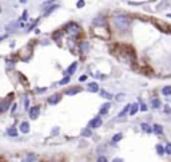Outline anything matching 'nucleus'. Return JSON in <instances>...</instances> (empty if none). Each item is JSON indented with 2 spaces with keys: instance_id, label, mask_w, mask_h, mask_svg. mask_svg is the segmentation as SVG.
Segmentation results:
<instances>
[{
  "instance_id": "obj_19",
  "label": "nucleus",
  "mask_w": 171,
  "mask_h": 162,
  "mask_svg": "<svg viewBox=\"0 0 171 162\" xmlns=\"http://www.w3.org/2000/svg\"><path fill=\"white\" fill-rule=\"evenodd\" d=\"M130 107H131V105H126V107H124V109H123L122 111L119 113V117H124V115H126L128 111H130Z\"/></svg>"
},
{
  "instance_id": "obj_21",
  "label": "nucleus",
  "mask_w": 171,
  "mask_h": 162,
  "mask_svg": "<svg viewBox=\"0 0 171 162\" xmlns=\"http://www.w3.org/2000/svg\"><path fill=\"white\" fill-rule=\"evenodd\" d=\"M141 126H142V130H143V131H146V133H151V131H153V129H151L150 125H147V123H142Z\"/></svg>"
},
{
  "instance_id": "obj_1",
  "label": "nucleus",
  "mask_w": 171,
  "mask_h": 162,
  "mask_svg": "<svg viewBox=\"0 0 171 162\" xmlns=\"http://www.w3.org/2000/svg\"><path fill=\"white\" fill-rule=\"evenodd\" d=\"M114 24L118 27L119 30L126 31L130 27V19L126 15H118V16L114 18Z\"/></svg>"
},
{
  "instance_id": "obj_24",
  "label": "nucleus",
  "mask_w": 171,
  "mask_h": 162,
  "mask_svg": "<svg viewBox=\"0 0 171 162\" xmlns=\"http://www.w3.org/2000/svg\"><path fill=\"white\" fill-rule=\"evenodd\" d=\"M68 82H70V75H68V76H66V78L61 79L60 82H59V84H60V86H64V84H67Z\"/></svg>"
},
{
  "instance_id": "obj_11",
  "label": "nucleus",
  "mask_w": 171,
  "mask_h": 162,
  "mask_svg": "<svg viewBox=\"0 0 171 162\" xmlns=\"http://www.w3.org/2000/svg\"><path fill=\"white\" fill-rule=\"evenodd\" d=\"M106 20L103 16H98V18L94 19V26H104Z\"/></svg>"
},
{
  "instance_id": "obj_36",
  "label": "nucleus",
  "mask_w": 171,
  "mask_h": 162,
  "mask_svg": "<svg viewBox=\"0 0 171 162\" xmlns=\"http://www.w3.org/2000/svg\"><path fill=\"white\" fill-rule=\"evenodd\" d=\"M27 12H24V13H23V20H27Z\"/></svg>"
},
{
  "instance_id": "obj_17",
  "label": "nucleus",
  "mask_w": 171,
  "mask_h": 162,
  "mask_svg": "<svg viewBox=\"0 0 171 162\" xmlns=\"http://www.w3.org/2000/svg\"><path fill=\"white\" fill-rule=\"evenodd\" d=\"M153 131L155 133V134H162V133H163V127L160 126V125H154Z\"/></svg>"
},
{
  "instance_id": "obj_14",
  "label": "nucleus",
  "mask_w": 171,
  "mask_h": 162,
  "mask_svg": "<svg viewBox=\"0 0 171 162\" xmlns=\"http://www.w3.org/2000/svg\"><path fill=\"white\" fill-rule=\"evenodd\" d=\"M160 105H162V103H160V101H159L158 98H153V99H151V106H153L154 109H159Z\"/></svg>"
},
{
  "instance_id": "obj_4",
  "label": "nucleus",
  "mask_w": 171,
  "mask_h": 162,
  "mask_svg": "<svg viewBox=\"0 0 171 162\" xmlns=\"http://www.w3.org/2000/svg\"><path fill=\"white\" fill-rule=\"evenodd\" d=\"M40 113V107L39 106H34V107H31L30 109V118L31 119H36L38 118V115Z\"/></svg>"
},
{
  "instance_id": "obj_15",
  "label": "nucleus",
  "mask_w": 171,
  "mask_h": 162,
  "mask_svg": "<svg viewBox=\"0 0 171 162\" xmlns=\"http://www.w3.org/2000/svg\"><path fill=\"white\" fill-rule=\"evenodd\" d=\"M88 50H90V44L87 43V42H82V43H80V51H82V52H87Z\"/></svg>"
},
{
  "instance_id": "obj_33",
  "label": "nucleus",
  "mask_w": 171,
  "mask_h": 162,
  "mask_svg": "<svg viewBox=\"0 0 171 162\" xmlns=\"http://www.w3.org/2000/svg\"><path fill=\"white\" fill-rule=\"evenodd\" d=\"M141 110L142 111H146V110H147V106H146L145 103H141Z\"/></svg>"
},
{
  "instance_id": "obj_16",
  "label": "nucleus",
  "mask_w": 171,
  "mask_h": 162,
  "mask_svg": "<svg viewBox=\"0 0 171 162\" xmlns=\"http://www.w3.org/2000/svg\"><path fill=\"white\" fill-rule=\"evenodd\" d=\"M8 135H11V137H18V131H16V127L15 126H11V127H8Z\"/></svg>"
},
{
  "instance_id": "obj_3",
  "label": "nucleus",
  "mask_w": 171,
  "mask_h": 162,
  "mask_svg": "<svg viewBox=\"0 0 171 162\" xmlns=\"http://www.w3.org/2000/svg\"><path fill=\"white\" fill-rule=\"evenodd\" d=\"M66 30H67L68 34H71V35H76V34H79V27L76 26L75 23H70V24L66 27Z\"/></svg>"
},
{
  "instance_id": "obj_6",
  "label": "nucleus",
  "mask_w": 171,
  "mask_h": 162,
  "mask_svg": "<svg viewBox=\"0 0 171 162\" xmlns=\"http://www.w3.org/2000/svg\"><path fill=\"white\" fill-rule=\"evenodd\" d=\"M19 130H20V133H23V134L30 133V123L28 122H22L20 123V126H19Z\"/></svg>"
},
{
  "instance_id": "obj_9",
  "label": "nucleus",
  "mask_w": 171,
  "mask_h": 162,
  "mask_svg": "<svg viewBox=\"0 0 171 162\" xmlns=\"http://www.w3.org/2000/svg\"><path fill=\"white\" fill-rule=\"evenodd\" d=\"M111 105H110V102H107V103H104V105L100 107V110H99V114L100 115H106L107 113H108V110H110Z\"/></svg>"
},
{
  "instance_id": "obj_37",
  "label": "nucleus",
  "mask_w": 171,
  "mask_h": 162,
  "mask_svg": "<svg viewBox=\"0 0 171 162\" xmlns=\"http://www.w3.org/2000/svg\"><path fill=\"white\" fill-rule=\"evenodd\" d=\"M167 16H168V18H171V13H168V15H167Z\"/></svg>"
},
{
  "instance_id": "obj_25",
  "label": "nucleus",
  "mask_w": 171,
  "mask_h": 162,
  "mask_svg": "<svg viewBox=\"0 0 171 162\" xmlns=\"http://www.w3.org/2000/svg\"><path fill=\"white\" fill-rule=\"evenodd\" d=\"M82 135L83 137H91V129H84L82 131Z\"/></svg>"
},
{
  "instance_id": "obj_31",
  "label": "nucleus",
  "mask_w": 171,
  "mask_h": 162,
  "mask_svg": "<svg viewBox=\"0 0 171 162\" xmlns=\"http://www.w3.org/2000/svg\"><path fill=\"white\" fill-rule=\"evenodd\" d=\"M24 107H26V109L30 107V101H28V98H27V96H26V99H24Z\"/></svg>"
},
{
  "instance_id": "obj_2",
  "label": "nucleus",
  "mask_w": 171,
  "mask_h": 162,
  "mask_svg": "<svg viewBox=\"0 0 171 162\" xmlns=\"http://www.w3.org/2000/svg\"><path fill=\"white\" fill-rule=\"evenodd\" d=\"M102 126V118L98 115V117H95L94 119H91L90 121V123H88V127L90 129H96V127Z\"/></svg>"
},
{
  "instance_id": "obj_12",
  "label": "nucleus",
  "mask_w": 171,
  "mask_h": 162,
  "mask_svg": "<svg viewBox=\"0 0 171 162\" xmlns=\"http://www.w3.org/2000/svg\"><path fill=\"white\" fill-rule=\"evenodd\" d=\"M76 68H78V62H74V63H72V64H71V66L67 68L66 72H67L68 75H72L75 71H76Z\"/></svg>"
},
{
  "instance_id": "obj_35",
  "label": "nucleus",
  "mask_w": 171,
  "mask_h": 162,
  "mask_svg": "<svg viewBox=\"0 0 171 162\" xmlns=\"http://www.w3.org/2000/svg\"><path fill=\"white\" fill-rule=\"evenodd\" d=\"M164 111H166V113H171V109H170V106H166V109H164Z\"/></svg>"
},
{
  "instance_id": "obj_28",
  "label": "nucleus",
  "mask_w": 171,
  "mask_h": 162,
  "mask_svg": "<svg viewBox=\"0 0 171 162\" xmlns=\"http://www.w3.org/2000/svg\"><path fill=\"white\" fill-rule=\"evenodd\" d=\"M122 134H120V133H119V134H115L114 135V138H112V142H118V141H120L122 139Z\"/></svg>"
},
{
  "instance_id": "obj_8",
  "label": "nucleus",
  "mask_w": 171,
  "mask_h": 162,
  "mask_svg": "<svg viewBox=\"0 0 171 162\" xmlns=\"http://www.w3.org/2000/svg\"><path fill=\"white\" fill-rule=\"evenodd\" d=\"M59 101H60V94H55V95H52V96H50L48 98L50 105H56V103H59Z\"/></svg>"
},
{
  "instance_id": "obj_29",
  "label": "nucleus",
  "mask_w": 171,
  "mask_h": 162,
  "mask_svg": "<svg viewBox=\"0 0 171 162\" xmlns=\"http://www.w3.org/2000/svg\"><path fill=\"white\" fill-rule=\"evenodd\" d=\"M164 151H166L168 155H171V143H167L166 147H164Z\"/></svg>"
},
{
  "instance_id": "obj_32",
  "label": "nucleus",
  "mask_w": 171,
  "mask_h": 162,
  "mask_svg": "<svg viewBox=\"0 0 171 162\" xmlns=\"http://www.w3.org/2000/svg\"><path fill=\"white\" fill-rule=\"evenodd\" d=\"M79 80H80V82H84V80H87V75H82V76L79 78Z\"/></svg>"
},
{
  "instance_id": "obj_38",
  "label": "nucleus",
  "mask_w": 171,
  "mask_h": 162,
  "mask_svg": "<svg viewBox=\"0 0 171 162\" xmlns=\"http://www.w3.org/2000/svg\"><path fill=\"white\" fill-rule=\"evenodd\" d=\"M48 1H51V0H46V3H48Z\"/></svg>"
},
{
  "instance_id": "obj_30",
  "label": "nucleus",
  "mask_w": 171,
  "mask_h": 162,
  "mask_svg": "<svg viewBox=\"0 0 171 162\" xmlns=\"http://www.w3.org/2000/svg\"><path fill=\"white\" fill-rule=\"evenodd\" d=\"M76 7H78V8L84 7V0H79V1H78V4H76Z\"/></svg>"
},
{
  "instance_id": "obj_20",
  "label": "nucleus",
  "mask_w": 171,
  "mask_h": 162,
  "mask_svg": "<svg viewBox=\"0 0 171 162\" xmlns=\"http://www.w3.org/2000/svg\"><path fill=\"white\" fill-rule=\"evenodd\" d=\"M24 162H31V161H36V155L35 154H28L24 159H23Z\"/></svg>"
},
{
  "instance_id": "obj_22",
  "label": "nucleus",
  "mask_w": 171,
  "mask_h": 162,
  "mask_svg": "<svg viewBox=\"0 0 171 162\" xmlns=\"http://www.w3.org/2000/svg\"><path fill=\"white\" fill-rule=\"evenodd\" d=\"M9 107V99H7V101H4L3 103H1V107H0V111H5V110Z\"/></svg>"
},
{
  "instance_id": "obj_23",
  "label": "nucleus",
  "mask_w": 171,
  "mask_h": 162,
  "mask_svg": "<svg viewBox=\"0 0 171 162\" xmlns=\"http://www.w3.org/2000/svg\"><path fill=\"white\" fill-rule=\"evenodd\" d=\"M100 95L103 96V98H107V99H112V95H111L110 92L104 91V90H102V91H100Z\"/></svg>"
},
{
  "instance_id": "obj_13",
  "label": "nucleus",
  "mask_w": 171,
  "mask_h": 162,
  "mask_svg": "<svg viewBox=\"0 0 171 162\" xmlns=\"http://www.w3.org/2000/svg\"><path fill=\"white\" fill-rule=\"evenodd\" d=\"M138 110H139V105L138 103L131 105V107H130V115H135L138 113Z\"/></svg>"
},
{
  "instance_id": "obj_27",
  "label": "nucleus",
  "mask_w": 171,
  "mask_h": 162,
  "mask_svg": "<svg viewBox=\"0 0 171 162\" xmlns=\"http://www.w3.org/2000/svg\"><path fill=\"white\" fill-rule=\"evenodd\" d=\"M56 8H57V5H51V7H50V9H47V11L44 12V15L47 16V15H50V13L52 12V11H55V9H56Z\"/></svg>"
},
{
  "instance_id": "obj_7",
  "label": "nucleus",
  "mask_w": 171,
  "mask_h": 162,
  "mask_svg": "<svg viewBox=\"0 0 171 162\" xmlns=\"http://www.w3.org/2000/svg\"><path fill=\"white\" fill-rule=\"evenodd\" d=\"M87 90L91 92H98L99 91V84L96 82H91V83L87 84Z\"/></svg>"
},
{
  "instance_id": "obj_34",
  "label": "nucleus",
  "mask_w": 171,
  "mask_h": 162,
  "mask_svg": "<svg viewBox=\"0 0 171 162\" xmlns=\"http://www.w3.org/2000/svg\"><path fill=\"white\" fill-rule=\"evenodd\" d=\"M98 161H99V162H107V158H106V157H99V158H98Z\"/></svg>"
},
{
  "instance_id": "obj_18",
  "label": "nucleus",
  "mask_w": 171,
  "mask_h": 162,
  "mask_svg": "<svg viewBox=\"0 0 171 162\" xmlns=\"http://www.w3.org/2000/svg\"><path fill=\"white\" fill-rule=\"evenodd\" d=\"M163 92V95H166V96H170L171 95V86H164L162 90Z\"/></svg>"
},
{
  "instance_id": "obj_5",
  "label": "nucleus",
  "mask_w": 171,
  "mask_h": 162,
  "mask_svg": "<svg viewBox=\"0 0 171 162\" xmlns=\"http://www.w3.org/2000/svg\"><path fill=\"white\" fill-rule=\"evenodd\" d=\"M19 27H23L22 22H12V23H9V24L5 26V30L7 31H15L16 28H19Z\"/></svg>"
},
{
  "instance_id": "obj_26",
  "label": "nucleus",
  "mask_w": 171,
  "mask_h": 162,
  "mask_svg": "<svg viewBox=\"0 0 171 162\" xmlns=\"http://www.w3.org/2000/svg\"><path fill=\"white\" fill-rule=\"evenodd\" d=\"M156 151H158L159 155H163V153H164V149H163L162 145H156Z\"/></svg>"
},
{
  "instance_id": "obj_10",
  "label": "nucleus",
  "mask_w": 171,
  "mask_h": 162,
  "mask_svg": "<svg viewBox=\"0 0 171 162\" xmlns=\"http://www.w3.org/2000/svg\"><path fill=\"white\" fill-rule=\"evenodd\" d=\"M80 91H82V88L80 87H72V88L66 90L64 94H66V95H75V94H78V92H80Z\"/></svg>"
}]
</instances>
